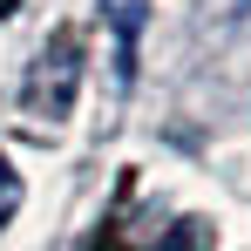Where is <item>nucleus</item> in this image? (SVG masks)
I'll use <instances>...</instances> for the list:
<instances>
[{"label":"nucleus","mask_w":251,"mask_h":251,"mask_svg":"<svg viewBox=\"0 0 251 251\" xmlns=\"http://www.w3.org/2000/svg\"><path fill=\"white\" fill-rule=\"evenodd\" d=\"M156 251H210V224L183 217V224H170V238H163Z\"/></svg>","instance_id":"nucleus-3"},{"label":"nucleus","mask_w":251,"mask_h":251,"mask_svg":"<svg viewBox=\"0 0 251 251\" xmlns=\"http://www.w3.org/2000/svg\"><path fill=\"white\" fill-rule=\"evenodd\" d=\"M102 7H109V21H116V41H123V61H116V68H136V61H129V54H136V34H143V0H102Z\"/></svg>","instance_id":"nucleus-2"},{"label":"nucleus","mask_w":251,"mask_h":251,"mask_svg":"<svg viewBox=\"0 0 251 251\" xmlns=\"http://www.w3.org/2000/svg\"><path fill=\"white\" fill-rule=\"evenodd\" d=\"M245 7H251V0H245Z\"/></svg>","instance_id":"nucleus-7"},{"label":"nucleus","mask_w":251,"mask_h":251,"mask_svg":"<svg viewBox=\"0 0 251 251\" xmlns=\"http://www.w3.org/2000/svg\"><path fill=\"white\" fill-rule=\"evenodd\" d=\"M68 95H75V34H54L34 61V82H27V109L34 116H68Z\"/></svg>","instance_id":"nucleus-1"},{"label":"nucleus","mask_w":251,"mask_h":251,"mask_svg":"<svg viewBox=\"0 0 251 251\" xmlns=\"http://www.w3.org/2000/svg\"><path fill=\"white\" fill-rule=\"evenodd\" d=\"M21 210V176H14V163H7V150H0V224Z\"/></svg>","instance_id":"nucleus-4"},{"label":"nucleus","mask_w":251,"mask_h":251,"mask_svg":"<svg viewBox=\"0 0 251 251\" xmlns=\"http://www.w3.org/2000/svg\"><path fill=\"white\" fill-rule=\"evenodd\" d=\"M14 7H21V0H0V21H7V14H14Z\"/></svg>","instance_id":"nucleus-6"},{"label":"nucleus","mask_w":251,"mask_h":251,"mask_svg":"<svg viewBox=\"0 0 251 251\" xmlns=\"http://www.w3.org/2000/svg\"><path fill=\"white\" fill-rule=\"evenodd\" d=\"M88 251H129V245H123V238H116V231H109V238H95V245H88Z\"/></svg>","instance_id":"nucleus-5"}]
</instances>
